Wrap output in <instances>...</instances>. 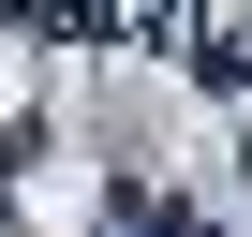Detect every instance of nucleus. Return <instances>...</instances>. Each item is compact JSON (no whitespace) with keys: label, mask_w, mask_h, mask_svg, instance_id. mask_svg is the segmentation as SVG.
I'll use <instances>...</instances> for the list:
<instances>
[{"label":"nucleus","mask_w":252,"mask_h":237,"mask_svg":"<svg viewBox=\"0 0 252 237\" xmlns=\"http://www.w3.org/2000/svg\"><path fill=\"white\" fill-rule=\"evenodd\" d=\"M134 237H208V222H178V207H134Z\"/></svg>","instance_id":"1"}]
</instances>
